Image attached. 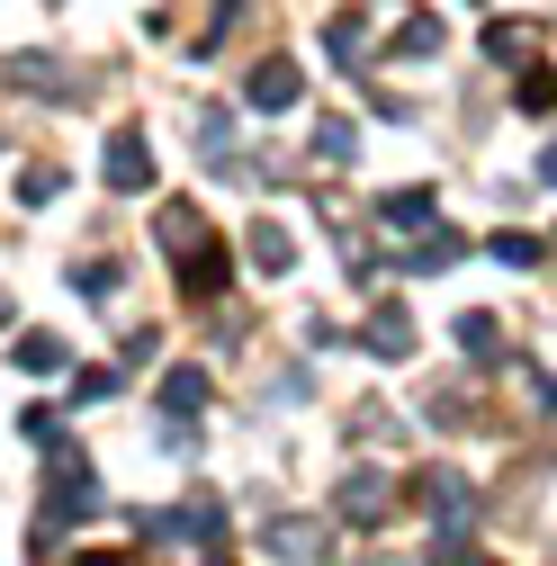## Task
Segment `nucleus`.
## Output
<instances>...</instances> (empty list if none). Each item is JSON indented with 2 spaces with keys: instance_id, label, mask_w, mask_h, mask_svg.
<instances>
[{
  "instance_id": "nucleus-1",
  "label": "nucleus",
  "mask_w": 557,
  "mask_h": 566,
  "mask_svg": "<svg viewBox=\"0 0 557 566\" xmlns=\"http://www.w3.org/2000/svg\"><path fill=\"white\" fill-rule=\"evenodd\" d=\"M45 513H54V522H91V513H99V485H91L82 459H63V476L45 485Z\"/></svg>"
},
{
  "instance_id": "nucleus-2",
  "label": "nucleus",
  "mask_w": 557,
  "mask_h": 566,
  "mask_svg": "<svg viewBox=\"0 0 557 566\" xmlns=\"http://www.w3.org/2000/svg\"><path fill=\"white\" fill-rule=\"evenodd\" d=\"M297 91H306V82H297V63H278V54L243 73V99H252V108H297Z\"/></svg>"
},
{
  "instance_id": "nucleus-3",
  "label": "nucleus",
  "mask_w": 557,
  "mask_h": 566,
  "mask_svg": "<svg viewBox=\"0 0 557 566\" xmlns=\"http://www.w3.org/2000/svg\"><path fill=\"white\" fill-rule=\"evenodd\" d=\"M108 189H154V154H145V135H108Z\"/></svg>"
},
{
  "instance_id": "nucleus-4",
  "label": "nucleus",
  "mask_w": 557,
  "mask_h": 566,
  "mask_svg": "<svg viewBox=\"0 0 557 566\" xmlns=\"http://www.w3.org/2000/svg\"><path fill=\"white\" fill-rule=\"evenodd\" d=\"M341 513H351V522H378V513H387V476H378V468H351V476H341Z\"/></svg>"
},
{
  "instance_id": "nucleus-5",
  "label": "nucleus",
  "mask_w": 557,
  "mask_h": 566,
  "mask_svg": "<svg viewBox=\"0 0 557 566\" xmlns=\"http://www.w3.org/2000/svg\"><path fill=\"white\" fill-rule=\"evenodd\" d=\"M387 226H396V234H432V226H441L432 189H396V198H387Z\"/></svg>"
},
{
  "instance_id": "nucleus-6",
  "label": "nucleus",
  "mask_w": 557,
  "mask_h": 566,
  "mask_svg": "<svg viewBox=\"0 0 557 566\" xmlns=\"http://www.w3.org/2000/svg\"><path fill=\"white\" fill-rule=\"evenodd\" d=\"M539 19H495V28H485V54H495V63H513V54H539Z\"/></svg>"
},
{
  "instance_id": "nucleus-7",
  "label": "nucleus",
  "mask_w": 557,
  "mask_h": 566,
  "mask_svg": "<svg viewBox=\"0 0 557 566\" xmlns=\"http://www.w3.org/2000/svg\"><path fill=\"white\" fill-rule=\"evenodd\" d=\"M369 350H378V360H404V350H413V315L404 306H378L369 315Z\"/></svg>"
},
{
  "instance_id": "nucleus-8",
  "label": "nucleus",
  "mask_w": 557,
  "mask_h": 566,
  "mask_svg": "<svg viewBox=\"0 0 557 566\" xmlns=\"http://www.w3.org/2000/svg\"><path fill=\"white\" fill-rule=\"evenodd\" d=\"M423 504H432V513H441V522H450V531H459V522H467V513H476V504H467V485H459V476H450V468H432V476H423Z\"/></svg>"
},
{
  "instance_id": "nucleus-9",
  "label": "nucleus",
  "mask_w": 557,
  "mask_h": 566,
  "mask_svg": "<svg viewBox=\"0 0 557 566\" xmlns=\"http://www.w3.org/2000/svg\"><path fill=\"white\" fill-rule=\"evenodd\" d=\"M413 54H441V19H404V28H396L387 63H413Z\"/></svg>"
},
{
  "instance_id": "nucleus-10",
  "label": "nucleus",
  "mask_w": 557,
  "mask_h": 566,
  "mask_svg": "<svg viewBox=\"0 0 557 566\" xmlns=\"http://www.w3.org/2000/svg\"><path fill=\"white\" fill-rule=\"evenodd\" d=\"M360 154V126L351 117H324V135H315V163H351Z\"/></svg>"
},
{
  "instance_id": "nucleus-11",
  "label": "nucleus",
  "mask_w": 557,
  "mask_h": 566,
  "mask_svg": "<svg viewBox=\"0 0 557 566\" xmlns=\"http://www.w3.org/2000/svg\"><path fill=\"white\" fill-rule=\"evenodd\" d=\"M63 360H73V350H63L54 333H19V369H36V378H45V369H63Z\"/></svg>"
},
{
  "instance_id": "nucleus-12",
  "label": "nucleus",
  "mask_w": 557,
  "mask_h": 566,
  "mask_svg": "<svg viewBox=\"0 0 557 566\" xmlns=\"http://www.w3.org/2000/svg\"><path fill=\"white\" fill-rule=\"evenodd\" d=\"M252 261H261V270H288V261H297V243L278 234L270 217H261V226H252Z\"/></svg>"
},
{
  "instance_id": "nucleus-13",
  "label": "nucleus",
  "mask_w": 557,
  "mask_h": 566,
  "mask_svg": "<svg viewBox=\"0 0 557 566\" xmlns=\"http://www.w3.org/2000/svg\"><path fill=\"white\" fill-rule=\"evenodd\" d=\"M162 405H171V413H198V405H207V378H198V369H171V378H162Z\"/></svg>"
},
{
  "instance_id": "nucleus-14",
  "label": "nucleus",
  "mask_w": 557,
  "mask_h": 566,
  "mask_svg": "<svg viewBox=\"0 0 557 566\" xmlns=\"http://www.w3.org/2000/svg\"><path fill=\"white\" fill-rule=\"evenodd\" d=\"M324 45H333V54H360V45H369V19H360V10H341V19H324Z\"/></svg>"
},
{
  "instance_id": "nucleus-15",
  "label": "nucleus",
  "mask_w": 557,
  "mask_h": 566,
  "mask_svg": "<svg viewBox=\"0 0 557 566\" xmlns=\"http://www.w3.org/2000/svg\"><path fill=\"white\" fill-rule=\"evenodd\" d=\"M270 548H278V557H315V548H324V531H315V522H278V531H270Z\"/></svg>"
},
{
  "instance_id": "nucleus-16",
  "label": "nucleus",
  "mask_w": 557,
  "mask_h": 566,
  "mask_svg": "<svg viewBox=\"0 0 557 566\" xmlns=\"http://www.w3.org/2000/svg\"><path fill=\"white\" fill-rule=\"evenodd\" d=\"M459 342H467V350H476V360H485V350H495V342H504V324H495V315H459Z\"/></svg>"
},
{
  "instance_id": "nucleus-17",
  "label": "nucleus",
  "mask_w": 557,
  "mask_h": 566,
  "mask_svg": "<svg viewBox=\"0 0 557 566\" xmlns=\"http://www.w3.org/2000/svg\"><path fill=\"white\" fill-rule=\"evenodd\" d=\"M54 189H63V171H54V163H28V180H19V198H28V207H45Z\"/></svg>"
},
{
  "instance_id": "nucleus-18",
  "label": "nucleus",
  "mask_w": 557,
  "mask_h": 566,
  "mask_svg": "<svg viewBox=\"0 0 557 566\" xmlns=\"http://www.w3.org/2000/svg\"><path fill=\"white\" fill-rule=\"evenodd\" d=\"M73 289H82V297H108V289H117V270H108V261H82V270H73Z\"/></svg>"
},
{
  "instance_id": "nucleus-19",
  "label": "nucleus",
  "mask_w": 557,
  "mask_h": 566,
  "mask_svg": "<svg viewBox=\"0 0 557 566\" xmlns=\"http://www.w3.org/2000/svg\"><path fill=\"white\" fill-rule=\"evenodd\" d=\"M495 261H513V270H530V261H539V243H530V234H495Z\"/></svg>"
},
{
  "instance_id": "nucleus-20",
  "label": "nucleus",
  "mask_w": 557,
  "mask_h": 566,
  "mask_svg": "<svg viewBox=\"0 0 557 566\" xmlns=\"http://www.w3.org/2000/svg\"><path fill=\"white\" fill-rule=\"evenodd\" d=\"M73 566H126V557H108V548H91V557H73Z\"/></svg>"
},
{
  "instance_id": "nucleus-21",
  "label": "nucleus",
  "mask_w": 557,
  "mask_h": 566,
  "mask_svg": "<svg viewBox=\"0 0 557 566\" xmlns=\"http://www.w3.org/2000/svg\"><path fill=\"white\" fill-rule=\"evenodd\" d=\"M539 180H548V189H557V145H548V154H539Z\"/></svg>"
}]
</instances>
